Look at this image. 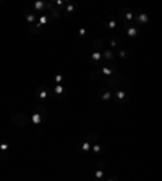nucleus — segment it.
<instances>
[{
	"label": "nucleus",
	"instance_id": "cd10ccee",
	"mask_svg": "<svg viewBox=\"0 0 162 181\" xmlns=\"http://www.w3.org/2000/svg\"><path fill=\"white\" fill-rule=\"evenodd\" d=\"M81 149H83V152H89V142H83Z\"/></svg>",
	"mask_w": 162,
	"mask_h": 181
},
{
	"label": "nucleus",
	"instance_id": "4be33fe9",
	"mask_svg": "<svg viewBox=\"0 0 162 181\" xmlns=\"http://www.w3.org/2000/svg\"><path fill=\"white\" fill-rule=\"evenodd\" d=\"M89 78H91V79H99V78H102L101 70H93V71L89 73Z\"/></svg>",
	"mask_w": 162,
	"mask_h": 181
},
{
	"label": "nucleus",
	"instance_id": "412c9836",
	"mask_svg": "<svg viewBox=\"0 0 162 181\" xmlns=\"http://www.w3.org/2000/svg\"><path fill=\"white\" fill-rule=\"evenodd\" d=\"M31 121L34 123V125H41V123L44 121V120H42V117H41V115H39L37 112H34V115L31 117Z\"/></svg>",
	"mask_w": 162,
	"mask_h": 181
},
{
	"label": "nucleus",
	"instance_id": "6ab92c4d",
	"mask_svg": "<svg viewBox=\"0 0 162 181\" xmlns=\"http://www.w3.org/2000/svg\"><path fill=\"white\" fill-rule=\"evenodd\" d=\"M41 24L37 23V21H36V23H33V24H29V34H33V36H37L39 32H41Z\"/></svg>",
	"mask_w": 162,
	"mask_h": 181
},
{
	"label": "nucleus",
	"instance_id": "20e7f679",
	"mask_svg": "<svg viewBox=\"0 0 162 181\" xmlns=\"http://www.w3.org/2000/svg\"><path fill=\"white\" fill-rule=\"evenodd\" d=\"M46 11L49 13V16H50V18H55V19H59V18L62 16L60 10H59L52 2H46Z\"/></svg>",
	"mask_w": 162,
	"mask_h": 181
},
{
	"label": "nucleus",
	"instance_id": "6e6552de",
	"mask_svg": "<svg viewBox=\"0 0 162 181\" xmlns=\"http://www.w3.org/2000/svg\"><path fill=\"white\" fill-rule=\"evenodd\" d=\"M37 13H34L31 8L29 10H24V18H26V21H28V24H33V23H36L37 21Z\"/></svg>",
	"mask_w": 162,
	"mask_h": 181
},
{
	"label": "nucleus",
	"instance_id": "2eb2a0df",
	"mask_svg": "<svg viewBox=\"0 0 162 181\" xmlns=\"http://www.w3.org/2000/svg\"><path fill=\"white\" fill-rule=\"evenodd\" d=\"M139 32V28L135 26V24H130L128 28H126V34H128V37H136Z\"/></svg>",
	"mask_w": 162,
	"mask_h": 181
},
{
	"label": "nucleus",
	"instance_id": "1a4fd4ad",
	"mask_svg": "<svg viewBox=\"0 0 162 181\" xmlns=\"http://www.w3.org/2000/svg\"><path fill=\"white\" fill-rule=\"evenodd\" d=\"M8 150H10L8 142H2V144H0V160H2V162L8 158Z\"/></svg>",
	"mask_w": 162,
	"mask_h": 181
},
{
	"label": "nucleus",
	"instance_id": "393cba45",
	"mask_svg": "<svg viewBox=\"0 0 162 181\" xmlns=\"http://www.w3.org/2000/svg\"><path fill=\"white\" fill-rule=\"evenodd\" d=\"M115 26H117L115 19H114V18H110V19H109V23H107V28H109V29H114Z\"/></svg>",
	"mask_w": 162,
	"mask_h": 181
},
{
	"label": "nucleus",
	"instance_id": "4468645a",
	"mask_svg": "<svg viewBox=\"0 0 162 181\" xmlns=\"http://www.w3.org/2000/svg\"><path fill=\"white\" fill-rule=\"evenodd\" d=\"M115 55H117L115 50H104V52H102V57H104V60L107 62V63H110L112 60H114Z\"/></svg>",
	"mask_w": 162,
	"mask_h": 181
},
{
	"label": "nucleus",
	"instance_id": "f8f14e48",
	"mask_svg": "<svg viewBox=\"0 0 162 181\" xmlns=\"http://www.w3.org/2000/svg\"><path fill=\"white\" fill-rule=\"evenodd\" d=\"M65 6H67V8H65V10H60V13H63V15H65V16L68 18V16L76 10V5H75L73 2H67V3H65Z\"/></svg>",
	"mask_w": 162,
	"mask_h": 181
},
{
	"label": "nucleus",
	"instance_id": "2f4dec72",
	"mask_svg": "<svg viewBox=\"0 0 162 181\" xmlns=\"http://www.w3.org/2000/svg\"><path fill=\"white\" fill-rule=\"evenodd\" d=\"M105 181H118V179H117V176H114V178H109V179H105Z\"/></svg>",
	"mask_w": 162,
	"mask_h": 181
},
{
	"label": "nucleus",
	"instance_id": "7c9ffc66",
	"mask_svg": "<svg viewBox=\"0 0 162 181\" xmlns=\"http://www.w3.org/2000/svg\"><path fill=\"white\" fill-rule=\"evenodd\" d=\"M105 166V162H97V170H102Z\"/></svg>",
	"mask_w": 162,
	"mask_h": 181
},
{
	"label": "nucleus",
	"instance_id": "39448f33",
	"mask_svg": "<svg viewBox=\"0 0 162 181\" xmlns=\"http://www.w3.org/2000/svg\"><path fill=\"white\" fill-rule=\"evenodd\" d=\"M147 15L143 11V10H139V11H136L135 13V26H144V24H147Z\"/></svg>",
	"mask_w": 162,
	"mask_h": 181
},
{
	"label": "nucleus",
	"instance_id": "423d86ee",
	"mask_svg": "<svg viewBox=\"0 0 162 181\" xmlns=\"http://www.w3.org/2000/svg\"><path fill=\"white\" fill-rule=\"evenodd\" d=\"M120 16H123L125 24H126V28H128L131 24V19H133V10L131 8H122L120 10Z\"/></svg>",
	"mask_w": 162,
	"mask_h": 181
},
{
	"label": "nucleus",
	"instance_id": "ddd939ff",
	"mask_svg": "<svg viewBox=\"0 0 162 181\" xmlns=\"http://www.w3.org/2000/svg\"><path fill=\"white\" fill-rule=\"evenodd\" d=\"M101 58H102V54L101 52H93V55H91V58L88 60L89 65H101Z\"/></svg>",
	"mask_w": 162,
	"mask_h": 181
},
{
	"label": "nucleus",
	"instance_id": "a211bd4d",
	"mask_svg": "<svg viewBox=\"0 0 162 181\" xmlns=\"http://www.w3.org/2000/svg\"><path fill=\"white\" fill-rule=\"evenodd\" d=\"M93 47H94V52H101V54H102V49H104V41H102L101 37L94 39V42H93Z\"/></svg>",
	"mask_w": 162,
	"mask_h": 181
},
{
	"label": "nucleus",
	"instance_id": "aec40b11",
	"mask_svg": "<svg viewBox=\"0 0 162 181\" xmlns=\"http://www.w3.org/2000/svg\"><path fill=\"white\" fill-rule=\"evenodd\" d=\"M109 44L115 49L117 45H120V44H122V37H120V36H114V37H112V39L109 41Z\"/></svg>",
	"mask_w": 162,
	"mask_h": 181
},
{
	"label": "nucleus",
	"instance_id": "c85d7f7f",
	"mask_svg": "<svg viewBox=\"0 0 162 181\" xmlns=\"http://www.w3.org/2000/svg\"><path fill=\"white\" fill-rule=\"evenodd\" d=\"M63 81V76L62 75H57V76H55V83H57V84H60Z\"/></svg>",
	"mask_w": 162,
	"mask_h": 181
},
{
	"label": "nucleus",
	"instance_id": "f03ea898",
	"mask_svg": "<svg viewBox=\"0 0 162 181\" xmlns=\"http://www.w3.org/2000/svg\"><path fill=\"white\" fill-rule=\"evenodd\" d=\"M34 97H36V100L39 102V105H44L49 99V88L46 84H41L36 89V92H34Z\"/></svg>",
	"mask_w": 162,
	"mask_h": 181
},
{
	"label": "nucleus",
	"instance_id": "a878e982",
	"mask_svg": "<svg viewBox=\"0 0 162 181\" xmlns=\"http://www.w3.org/2000/svg\"><path fill=\"white\" fill-rule=\"evenodd\" d=\"M96 179L104 181V173H102V170H97V171H96Z\"/></svg>",
	"mask_w": 162,
	"mask_h": 181
},
{
	"label": "nucleus",
	"instance_id": "dca6fc26",
	"mask_svg": "<svg viewBox=\"0 0 162 181\" xmlns=\"http://www.w3.org/2000/svg\"><path fill=\"white\" fill-rule=\"evenodd\" d=\"M86 142H89V144H91V142H94V144L99 142V134H97L96 131H89V133L86 134Z\"/></svg>",
	"mask_w": 162,
	"mask_h": 181
},
{
	"label": "nucleus",
	"instance_id": "f3484780",
	"mask_svg": "<svg viewBox=\"0 0 162 181\" xmlns=\"http://www.w3.org/2000/svg\"><path fill=\"white\" fill-rule=\"evenodd\" d=\"M34 112H37L41 117H42V120H49V113H47V110L44 108V105H36V108H34Z\"/></svg>",
	"mask_w": 162,
	"mask_h": 181
},
{
	"label": "nucleus",
	"instance_id": "9b49d317",
	"mask_svg": "<svg viewBox=\"0 0 162 181\" xmlns=\"http://www.w3.org/2000/svg\"><path fill=\"white\" fill-rule=\"evenodd\" d=\"M115 97L118 100V104H125L128 100V94L126 91H120V89H115Z\"/></svg>",
	"mask_w": 162,
	"mask_h": 181
},
{
	"label": "nucleus",
	"instance_id": "9d476101",
	"mask_svg": "<svg viewBox=\"0 0 162 181\" xmlns=\"http://www.w3.org/2000/svg\"><path fill=\"white\" fill-rule=\"evenodd\" d=\"M97 96H99L102 100H105V102H109V100L112 99V91L107 89V88H101L99 92H97Z\"/></svg>",
	"mask_w": 162,
	"mask_h": 181
},
{
	"label": "nucleus",
	"instance_id": "0eeeda50",
	"mask_svg": "<svg viewBox=\"0 0 162 181\" xmlns=\"http://www.w3.org/2000/svg\"><path fill=\"white\" fill-rule=\"evenodd\" d=\"M117 71V67L115 65H112V63H105L104 65V68L101 70V73H102V76H114V73Z\"/></svg>",
	"mask_w": 162,
	"mask_h": 181
},
{
	"label": "nucleus",
	"instance_id": "f257e3e1",
	"mask_svg": "<svg viewBox=\"0 0 162 181\" xmlns=\"http://www.w3.org/2000/svg\"><path fill=\"white\" fill-rule=\"evenodd\" d=\"M11 123L15 126H28L31 123V117L29 115H26V113H15V115H11Z\"/></svg>",
	"mask_w": 162,
	"mask_h": 181
},
{
	"label": "nucleus",
	"instance_id": "c756f323",
	"mask_svg": "<svg viewBox=\"0 0 162 181\" xmlns=\"http://www.w3.org/2000/svg\"><path fill=\"white\" fill-rule=\"evenodd\" d=\"M78 36H80V37H84V36H86V29H84V28H81V29L78 31Z\"/></svg>",
	"mask_w": 162,
	"mask_h": 181
},
{
	"label": "nucleus",
	"instance_id": "bb28decb",
	"mask_svg": "<svg viewBox=\"0 0 162 181\" xmlns=\"http://www.w3.org/2000/svg\"><path fill=\"white\" fill-rule=\"evenodd\" d=\"M101 152H102V147H101V144H94V154H101Z\"/></svg>",
	"mask_w": 162,
	"mask_h": 181
},
{
	"label": "nucleus",
	"instance_id": "b1692460",
	"mask_svg": "<svg viewBox=\"0 0 162 181\" xmlns=\"http://www.w3.org/2000/svg\"><path fill=\"white\" fill-rule=\"evenodd\" d=\"M54 92L57 94V96H63V94H65V89L62 88V84H57V86L54 88Z\"/></svg>",
	"mask_w": 162,
	"mask_h": 181
},
{
	"label": "nucleus",
	"instance_id": "7ed1b4c3",
	"mask_svg": "<svg viewBox=\"0 0 162 181\" xmlns=\"http://www.w3.org/2000/svg\"><path fill=\"white\" fill-rule=\"evenodd\" d=\"M123 83H125V79H123V76H122V75H115V76H110V78L105 79V86H107V89H109V88L117 89L118 86L123 84Z\"/></svg>",
	"mask_w": 162,
	"mask_h": 181
},
{
	"label": "nucleus",
	"instance_id": "5701e85b",
	"mask_svg": "<svg viewBox=\"0 0 162 181\" xmlns=\"http://www.w3.org/2000/svg\"><path fill=\"white\" fill-rule=\"evenodd\" d=\"M115 54H118V55L122 57V58H126V57L131 55V52H130L128 49H120V50H118V52H115Z\"/></svg>",
	"mask_w": 162,
	"mask_h": 181
}]
</instances>
